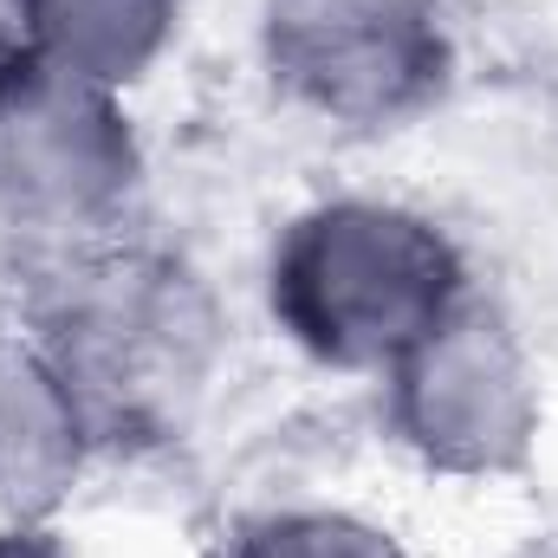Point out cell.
I'll return each mask as SVG.
<instances>
[{"instance_id": "cell-4", "label": "cell", "mask_w": 558, "mask_h": 558, "mask_svg": "<svg viewBox=\"0 0 558 558\" xmlns=\"http://www.w3.org/2000/svg\"><path fill=\"white\" fill-rule=\"evenodd\" d=\"M33 78L0 98V182L20 202L78 208L105 195L98 175V124L92 118V78L59 72L46 59L26 65Z\"/></svg>"}, {"instance_id": "cell-3", "label": "cell", "mask_w": 558, "mask_h": 558, "mask_svg": "<svg viewBox=\"0 0 558 558\" xmlns=\"http://www.w3.org/2000/svg\"><path fill=\"white\" fill-rule=\"evenodd\" d=\"M494 325L481 318H441L410 351V428L441 461H494L520 441L526 422V377Z\"/></svg>"}, {"instance_id": "cell-6", "label": "cell", "mask_w": 558, "mask_h": 558, "mask_svg": "<svg viewBox=\"0 0 558 558\" xmlns=\"http://www.w3.org/2000/svg\"><path fill=\"white\" fill-rule=\"evenodd\" d=\"M241 558H397V546L344 513H286L254 526Z\"/></svg>"}, {"instance_id": "cell-1", "label": "cell", "mask_w": 558, "mask_h": 558, "mask_svg": "<svg viewBox=\"0 0 558 558\" xmlns=\"http://www.w3.org/2000/svg\"><path fill=\"white\" fill-rule=\"evenodd\" d=\"M286 312L325 357H410L448 318V247L397 208H325L279 267Z\"/></svg>"}, {"instance_id": "cell-7", "label": "cell", "mask_w": 558, "mask_h": 558, "mask_svg": "<svg viewBox=\"0 0 558 558\" xmlns=\"http://www.w3.org/2000/svg\"><path fill=\"white\" fill-rule=\"evenodd\" d=\"M0 558H46V553H26V546H0Z\"/></svg>"}, {"instance_id": "cell-5", "label": "cell", "mask_w": 558, "mask_h": 558, "mask_svg": "<svg viewBox=\"0 0 558 558\" xmlns=\"http://www.w3.org/2000/svg\"><path fill=\"white\" fill-rule=\"evenodd\" d=\"M169 0H26V20L39 26V59L59 72H78L92 85L131 78L162 39Z\"/></svg>"}, {"instance_id": "cell-2", "label": "cell", "mask_w": 558, "mask_h": 558, "mask_svg": "<svg viewBox=\"0 0 558 558\" xmlns=\"http://www.w3.org/2000/svg\"><path fill=\"white\" fill-rule=\"evenodd\" d=\"M274 59L331 111H390L428 65L416 0H274Z\"/></svg>"}]
</instances>
